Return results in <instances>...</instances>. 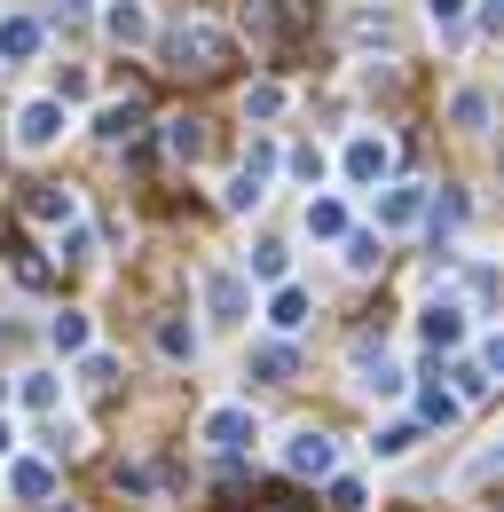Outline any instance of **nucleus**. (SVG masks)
<instances>
[{"label": "nucleus", "instance_id": "21", "mask_svg": "<svg viewBox=\"0 0 504 512\" xmlns=\"http://www.w3.org/2000/svg\"><path fill=\"white\" fill-rule=\"evenodd\" d=\"M252 379L284 386V379H292V347H284V339H268V347H252Z\"/></svg>", "mask_w": 504, "mask_h": 512}, {"label": "nucleus", "instance_id": "38", "mask_svg": "<svg viewBox=\"0 0 504 512\" xmlns=\"http://www.w3.org/2000/svg\"><path fill=\"white\" fill-rule=\"evenodd\" d=\"M0 394H8V379H0Z\"/></svg>", "mask_w": 504, "mask_h": 512}, {"label": "nucleus", "instance_id": "30", "mask_svg": "<svg viewBox=\"0 0 504 512\" xmlns=\"http://www.w3.org/2000/svg\"><path fill=\"white\" fill-rule=\"evenodd\" d=\"M489 371H481V363H457V402H481V394H489Z\"/></svg>", "mask_w": 504, "mask_h": 512}, {"label": "nucleus", "instance_id": "8", "mask_svg": "<svg viewBox=\"0 0 504 512\" xmlns=\"http://www.w3.org/2000/svg\"><path fill=\"white\" fill-rule=\"evenodd\" d=\"M205 308H213V323H245L252 316V284L229 276V268H213V276H205Z\"/></svg>", "mask_w": 504, "mask_h": 512}, {"label": "nucleus", "instance_id": "3", "mask_svg": "<svg viewBox=\"0 0 504 512\" xmlns=\"http://www.w3.org/2000/svg\"><path fill=\"white\" fill-rule=\"evenodd\" d=\"M284 473H292V481H331V473H339V449H331V434L300 426V434L284 442Z\"/></svg>", "mask_w": 504, "mask_h": 512}, {"label": "nucleus", "instance_id": "33", "mask_svg": "<svg viewBox=\"0 0 504 512\" xmlns=\"http://www.w3.org/2000/svg\"><path fill=\"white\" fill-rule=\"evenodd\" d=\"M481 371H489V379H504V331H489V339H481Z\"/></svg>", "mask_w": 504, "mask_h": 512}, {"label": "nucleus", "instance_id": "12", "mask_svg": "<svg viewBox=\"0 0 504 512\" xmlns=\"http://www.w3.org/2000/svg\"><path fill=\"white\" fill-rule=\"evenodd\" d=\"M103 32H111L119 48H142V40H150V8H142V0H111V8H103Z\"/></svg>", "mask_w": 504, "mask_h": 512}, {"label": "nucleus", "instance_id": "14", "mask_svg": "<svg viewBox=\"0 0 504 512\" xmlns=\"http://www.w3.org/2000/svg\"><path fill=\"white\" fill-rule=\"evenodd\" d=\"M48 347H56V355H87V347H95V323L79 316V308H56V316H48Z\"/></svg>", "mask_w": 504, "mask_h": 512}, {"label": "nucleus", "instance_id": "31", "mask_svg": "<svg viewBox=\"0 0 504 512\" xmlns=\"http://www.w3.org/2000/svg\"><path fill=\"white\" fill-rule=\"evenodd\" d=\"M347 268L371 276V268H378V237H347Z\"/></svg>", "mask_w": 504, "mask_h": 512}, {"label": "nucleus", "instance_id": "29", "mask_svg": "<svg viewBox=\"0 0 504 512\" xmlns=\"http://www.w3.org/2000/svg\"><path fill=\"white\" fill-rule=\"evenodd\" d=\"M331 512H363V481L355 473H331Z\"/></svg>", "mask_w": 504, "mask_h": 512}, {"label": "nucleus", "instance_id": "24", "mask_svg": "<svg viewBox=\"0 0 504 512\" xmlns=\"http://www.w3.org/2000/svg\"><path fill=\"white\" fill-rule=\"evenodd\" d=\"M56 260H71V268H87V260H95V237H87V221H63Z\"/></svg>", "mask_w": 504, "mask_h": 512}, {"label": "nucleus", "instance_id": "22", "mask_svg": "<svg viewBox=\"0 0 504 512\" xmlns=\"http://www.w3.org/2000/svg\"><path fill=\"white\" fill-rule=\"evenodd\" d=\"M457 410H465L457 386H426V394H418V418H426V426H457Z\"/></svg>", "mask_w": 504, "mask_h": 512}, {"label": "nucleus", "instance_id": "19", "mask_svg": "<svg viewBox=\"0 0 504 512\" xmlns=\"http://www.w3.org/2000/svg\"><path fill=\"white\" fill-rule=\"evenodd\" d=\"M308 237H323V245L347 237V205L339 197H308Z\"/></svg>", "mask_w": 504, "mask_h": 512}, {"label": "nucleus", "instance_id": "16", "mask_svg": "<svg viewBox=\"0 0 504 512\" xmlns=\"http://www.w3.org/2000/svg\"><path fill=\"white\" fill-rule=\"evenodd\" d=\"M134 134H142V103H103V111H95V142L119 150V142H134Z\"/></svg>", "mask_w": 504, "mask_h": 512}, {"label": "nucleus", "instance_id": "26", "mask_svg": "<svg viewBox=\"0 0 504 512\" xmlns=\"http://www.w3.org/2000/svg\"><path fill=\"white\" fill-rule=\"evenodd\" d=\"M284 103H292V95H284L276 79H260V87L245 95V119H284Z\"/></svg>", "mask_w": 504, "mask_h": 512}, {"label": "nucleus", "instance_id": "28", "mask_svg": "<svg viewBox=\"0 0 504 512\" xmlns=\"http://www.w3.org/2000/svg\"><path fill=\"white\" fill-rule=\"evenodd\" d=\"M449 119H457L465 134H481V127H489V95H473V87H465V95L449 103Z\"/></svg>", "mask_w": 504, "mask_h": 512}, {"label": "nucleus", "instance_id": "20", "mask_svg": "<svg viewBox=\"0 0 504 512\" xmlns=\"http://www.w3.org/2000/svg\"><path fill=\"white\" fill-rule=\"evenodd\" d=\"M32 221H48V229L79 221V197H71V190H32Z\"/></svg>", "mask_w": 504, "mask_h": 512}, {"label": "nucleus", "instance_id": "13", "mask_svg": "<svg viewBox=\"0 0 504 512\" xmlns=\"http://www.w3.org/2000/svg\"><path fill=\"white\" fill-rule=\"evenodd\" d=\"M308 316H315V300L300 292V284H276V292H268V331H284V339H292Z\"/></svg>", "mask_w": 504, "mask_h": 512}, {"label": "nucleus", "instance_id": "36", "mask_svg": "<svg viewBox=\"0 0 504 512\" xmlns=\"http://www.w3.org/2000/svg\"><path fill=\"white\" fill-rule=\"evenodd\" d=\"M473 24H481L489 40H504V0H481V16H473Z\"/></svg>", "mask_w": 504, "mask_h": 512}, {"label": "nucleus", "instance_id": "37", "mask_svg": "<svg viewBox=\"0 0 504 512\" xmlns=\"http://www.w3.org/2000/svg\"><path fill=\"white\" fill-rule=\"evenodd\" d=\"M8 449H16V434H8V418H0V465H8Z\"/></svg>", "mask_w": 504, "mask_h": 512}, {"label": "nucleus", "instance_id": "15", "mask_svg": "<svg viewBox=\"0 0 504 512\" xmlns=\"http://www.w3.org/2000/svg\"><path fill=\"white\" fill-rule=\"evenodd\" d=\"M284 268H292V245H284V237H260V245L245 253V276H252V284H284Z\"/></svg>", "mask_w": 504, "mask_h": 512}, {"label": "nucleus", "instance_id": "7", "mask_svg": "<svg viewBox=\"0 0 504 512\" xmlns=\"http://www.w3.org/2000/svg\"><path fill=\"white\" fill-rule=\"evenodd\" d=\"M8 497H16V505H48V497H56V465L8 449Z\"/></svg>", "mask_w": 504, "mask_h": 512}, {"label": "nucleus", "instance_id": "5", "mask_svg": "<svg viewBox=\"0 0 504 512\" xmlns=\"http://www.w3.org/2000/svg\"><path fill=\"white\" fill-rule=\"evenodd\" d=\"M339 166H347V182H355V190H378V182L394 174V142H386V134H355Z\"/></svg>", "mask_w": 504, "mask_h": 512}, {"label": "nucleus", "instance_id": "6", "mask_svg": "<svg viewBox=\"0 0 504 512\" xmlns=\"http://www.w3.org/2000/svg\"><path fill=\"white\" fill-rule=\"evenodd\" d=\"M166 48H174V71H221V56H229V40L213 24H182Z\"/></svg>", "mask_w": 504, "mask_h": 512}, {"label": "nucleus", "instance_id": "4", "mask_svg": "<svg viewBox=\"0 0 504 512\" xmlns=\"http://www.w3.org/2000/svg\"><path fill=\"white\" fill-rule=\"evenodd\" d=\"M268 174H276V142H252V158L237 166V182L221 190V205H229V213H252V205L268 197Z\"/></svg>", "mask_w": 504, "mask_h": 512}, {"label": "nucleus", "instance_id": "18", "mask_svg": "<svg viewBox=\"0 0 504 512\" xmlns=\"http://www.w3.org/2000/svg\"><path fill=\"white\" fill-rule=\"evenodd\" d=\"M158 355H166V363H197V323L158 316Z\"/></svg>", "mask_w": 504, "mask_h": 512}, {"label": "nucleus", "instance_id": "10", "mask_svg": "<svg viewBox=\"0 0 504 512\" xmlns=\"http://www.w3.org/2000/svg\"><path fill=\"white\" fill-rule=\"evenodd\" d=\"M418 221H426V190L418 182H394L378 197V229H418Z\"/></svg>", "mask_w": 504, "mask_h": 512}, {"label": "nucleus", "instance_id": "27", "mask_svg": "<svg viewBox=\"0 0 504 512\" xmlns=\"http://www.w3.org/2000/svg\"><path fill=\"white\" fill-rule=\"evenodd\" d=\"M197 150H205L197 119H166V158H197Z\"/></svg>", "mask_w": 504, "mask_h": 512}, {"label": "nucleus", "instance_id": "9", "mask_svg": "<svg viewBox=\"0 0 504 512\" xmlns=\"http://www.w3.org/2000/svg\"><path fill=\"white\" fill-rule=\"evenodd\" d=\"M40 40H48V24H40V16H0V71L32 64V56H40Z\"/></svg>", "mask_w": 504, "mask_h": 512}, {"label": "nucleus", "instance_id": "34", "mask_svg": "<svg viewBox=\"0 0 504 512\" xmlns=\"http://www.w3.org/2000/svg\"><path fill=\"white\" fill-rule=\"evenodd\" d=\"M292 174H300V182H323V150H292Z\"/></svg>", "mask_w": 504, "mask_h": 512}, {"label": "nucleus", "instance_id": "35", "mask_svg": "<svg viewBox=\"0 0 504 512\" xmlns=\"http://www.w3.org/2000/svg\"><path fill=\"white\" fill-rule=\"evenodd\" d=\"M426 16H434V32L441 24H465V0H426Z\"/></svg>", "mask_w": 504, "mask_h": 512}, {"label": "nucleus", "instance_id": "23", "mask_svg": "<svg viewBox=\"0 0 504 512\" xmlns=\"http://www.w3.org/2000/svg\"><path fill=\"white\" fill-rule=\"evenodd\" d=\"M16 402H24V410H40V418H48V410H56V402H63V386L48 379V371H32V379L16 386Z\"/></svg>", "mask_w": 504, "mask_h": 512}, {"label": "nucleus", "instance_id": "17", "mask_svg": "<svg viewBox=\"0 0 504 512\" xmlns=\"http://www.w3.org/2000/svg\"><path fill=\"white\" fill-rule=\"evenodd\" d=\"M355 371H363V379H355L363 394H402V386H410V379H402V363H394V355H371V347L355 355Z\"/></svg>", "mask_w": 504, "mask_h": 512}, {"label": "nucleus", "instance_id": "11", "mask_svg": "<svg viewBox=\"0 0 504 512\" xmlns=\"http://www.w3.org/2000/svg\"><path fill=\"white\" fill-rule=\"evenodd\" d=\"M418 331H426V347H465V308L434 300V308H418Z\"/></svg>", "mask_w": 504, "mask_h": 512}, {"label": "nucleus", "instance_id": "2", "mask_svg": "<svg viewBox=\"0 0 504 512\" xmlns=\"http://www.w3.org/2000/svg\"><path fill=\"white\" fill-rule=\"evenodd\" d=\"M63 127H71V119H63V95H32V103L16 111V150H56Z\"/></svg>", "mask_w": 504, "mask_h": 512}, {"label": "nucleus", "instance_id": "32", "mask_svg": "<svg viewBox=\"0 0 504 512\" xmlns=\"http://www.w3.org/2000/svg\"><path fill=\"white\" fill-rule=\"evenodd\" d=\"M79 379H87V386H111V355L87 347V355H79Z\"/></svg>", "mask_w": 504, "mask_h": 512}, {"label": "nucleus", "instance_id": "1", "mask_svg": "<svg viewBox=\"0 0 504 512\" xmlns=\"http://www.w3.org/2000/svg\"><path fill=\"white\" fill-rule=\"evenodd\" d=\"M205 449H221V457H237V449H252L260 442V418H252L245 402H221V410H205Z\"/></svg>", "mask_w": 504, "mask_h": 512}, {"label": "nucleus", "instance_id": "25", "mask_svg": "<svg viewBox=\"0 0 504 512\" xmlns=\"http://www.w3.org/2000/svg\"><path fill=\"white\" fill-rule=\"evenodd\" d=\"M410 449H418V426H378L371 457H378V465H394V457H410Z\"/></svg>", "mask_w": 504, "mask_h": 512}]
</instances>
